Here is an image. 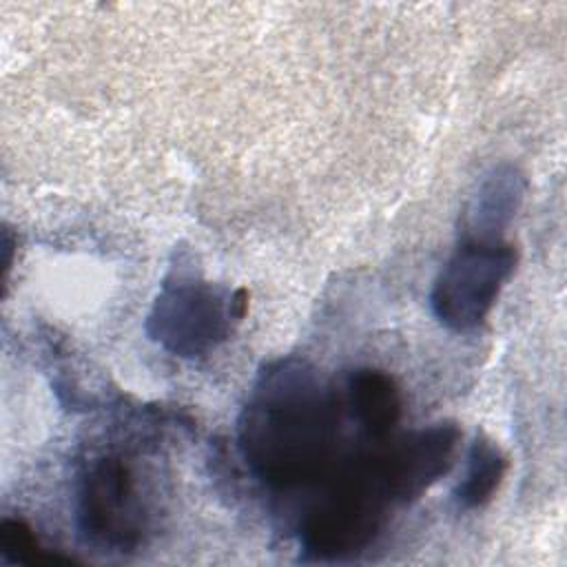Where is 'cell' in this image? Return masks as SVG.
Returning <instances> with one entry per match:
<instances>
[{
    "mask_svg": "<svg viewBox=\"0 0 567 567\" xmlns=\"http://www.w3.org/2000/svg\"><path fill=\"white\" fill-rule=\"evenodd\" d=\"M390 505L374 452L334 465L299 523L303 560H343L365 551L383 532Z\"/></svg>",
    "mask_w": 567,
    "mask_h": 567,
    "instance_id": "cell-2",
    "label": "cell"
},
{
    "mask_svg": "<svg viewBox=\"0 0 567 567\" xmlns=\"http://www.w3.org/2000/svg\"><path fill=\"white\" fill-rule=\"evenodd\" d=\"M507 472V456L483 432L470 445L465 474L454 487V501L461 509H478L487 505L498 492Z\"/></svg>",
    "mask_w": 567,
    "mask_h": 567,
    "instance_id": "cell-9",
    "label": "cell"
},
{
    "mask_svg": "<svg viewBox=\"0 0 567 567\" xmlns=\"http://www.w3.org/2000/svg\"><path fill=\"white\" fill-rule=\"evenodd\" d=\"M514 244L461 235L458 246L436 275L430 290L434 317L454 332L478 328L494 308L503 286L516 270Z\"/></svg>",
    "mask_w": 567,
    "mask_h": 567,
    "instance_id": "cell-5",
    "label": "cell"
},
{
    "mask_svg": "<svg viewBox=\"0 0 567 567\" xmlns=\"http://www.w3.org/2000/svg\"><path fill=\"white\" fill-rule=\"evenodd\" d=\"M341 410L377 441H385L401 421V390L396 381L377 368H359L346 377L339 392Z\"/></svg>",
    "mask_w": 567,
    "mask_h": 567,
    "instance_id": "cell-7",
    "label": "cell"
},
{
    "mask_svg": "<svg viewBox=\"0 0 567 567\" xmlns=\"http://www.w3.org/2000/svg\"><path fill=\"white\" fill-rule=\"evenodd\" d=\"M75 518L82 536L109 551H135L151 527V503L137 461L124 452L91 458L80 474Z\"/></svg>",
    "mask_w": 567,
    "mask_h": 567,
    "instance_id": "cell-4",
    "label": "cell"
},
{
    "mask_svg": "<svg viewBox=\"0 0 567 567\" xmlns=\"http://www.w3.org/2000/svg\"><path fill=\"white\" fill-rule=\"evenodd\" d=\"M248 312V290H230L184 272H171L153 301L144 330L182 359H199L221 346Z\"/></svg>",
    "mask_w": 567,
    "mask_h": 567,
    "instance_id": "cell-3",
    "label": "cell"
},
{
    "mask_svg": "<svg viewBox=\"0 0 567 567\" xmlns=\"http://www.w3.org/2000/svg\"><path fill=\"white\" fill-rule=\"evenodd\" d=\"M525 188L527 179L516 166H494L478 184V190L465 210L461 235L498 239L501 230L514 219L525 197Z\"/></svg>",
    "mask_w": 567,
    "mask_h": 567,
    "instance_id": "cell-8",
    "label": "cell"
},
{
    "mask_svg": "<svg viewBox=\"0 0 567 567\" xmlns=\"http://www.w3.org/2000/svg\"><path fill=\"white\" fill-rule=\"evenodd\" d=\"M461 432L452 421L401 434L374 450V463L392 505H408L443 478L452 463Z\"/></svg>",
    "mask_w": 567,
    "mask_h": 567,
    "instance_id": "cell-6",
    "label": "cell"
},
{
    "mask_svg": "<svg viewBox=\"0 0 567 567\" xmlns=\"http://www.w3.org/2000/svg\"><path fill=\"white\" fill-rule=\"evenodd\" d=\"M339 392L301 359L259 372L237 421V445L252 476L272 492L319 485L337 465Z\"/></svg>",
    "mask_w": 567,
    "mask_h": 567,
    "instance_id": "cell-1",
    "label": "cell"
},
{
    "mask_svg": "<svg viewBox=\"0 0 567 567\" xmlns=\"http://www.w3.org/2000/svg\"><path fill=\"white\" fill-rule=\"evenodd\" d=\"M0 549L11 563L22 565H55L73 560L40 545L33 529L20 518H4L0 523Z\"/></svg>",
    "mask_w": 567,
    "mask_h": 567,
    "instance_id": "cell-10",
    "label": "cell"
}]
</instances>
